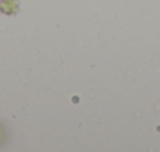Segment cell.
<instances>
[{
    "label": "cell",
    "instance_id": "cell-1",
    "mask_svg": "<svg viewBox=\"0 0 160 152\" xmlns=\"http://www.w3.org/2000/svg\"><path fill=\"white\" fill-rule=\"evenodd\" d=\"M0 10L5 14H13V13L18 11V2L16 0H5V2H2V5H0Z\"/></svg>",
    "mask_w": 160,
    "mask_h": 152
}]
</instances>
